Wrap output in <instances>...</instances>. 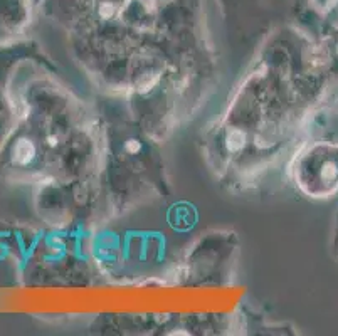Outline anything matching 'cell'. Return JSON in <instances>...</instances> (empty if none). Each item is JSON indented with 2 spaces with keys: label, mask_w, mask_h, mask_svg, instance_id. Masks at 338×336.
I'll return each instance as SVG.
<instances>
[{
  "label": "cell",
  "mask_w": 338,
  "mask_h": 336,
  "mask_svg": "<svg viewBox=\"0 0 338 336\" xmlns=\"http://www.w3.org/2000/svg\"><path fill=\"white\" fill-rule=\"evenodd\" d=\"M127 148H128L130 151H133V153H135V151L140 150V143H136V142H133V140H131V142L127 144Z\"/></svg>",
  "instance_id": "3957f363"
},
{
  "label": "cell",
  "mask_w": 338,
  "mask_h": 336,
  "mask_svg": "<svg viewBox=\"0 0 338 336\" xmlns=\"http://www.w3.org/2000/svg\"><path fill=\"white\" fill-rule=\"evenodd\" d=\"M34 156V146L27 140H21V143L15 146V158L19 163H27L30 162Z\"/></svg>",
  "instance_id": "6da1fadb"
},
{
  "label": "cell",
  "mask_w": 338,
  "mask_h": 336,
  "mask_svg": "<svg viewBox=\"0 0 338 336\" xmlns=\"http://www.w3.org/2000/svg\"><path fill=\"white\" fill-rule=\"evenodd\" d=\"M242 142H244V135H242L241 131H233V135L229 136V148H233V150H239V148L244 144Z\"/></svg>",
  "instance_id": "7a4b0ae2"
}]
</instances>
